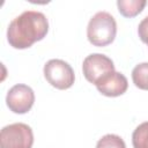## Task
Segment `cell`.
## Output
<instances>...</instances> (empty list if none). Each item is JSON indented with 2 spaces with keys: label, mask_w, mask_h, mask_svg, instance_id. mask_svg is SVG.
<instances>
[{
  "label": "cell",
  "mask_w": 148,
  "mask_h": 148,
  "mask_svg": "<svg viewBox=\"0 0 148 148\" xmlns=\"http://www.w3.org/2000/svg\"><path fill=\"white\" fill-rule=\"evenodd\" d=\"M49 31L46 16L37 10H25L9 23L7 40L14 49H28L34 43L42 40Z\"/></svg>",
  "instance_id": "obj_1"
},
{
  "label": "cell",
  "mask_w": 148,
  "mask_h": 148,
  "mask_svg": "<svg viewBox=\"0 0 148 148\" xmlns=\"http://www.w3.org/2000/svg\"><path fill=\"white\" fill-rule=\"evenodd\" d=\"M117 34V23L114 17L108 12H97L87 27L88 40L94 46H106L111 44Z\"/></svg>",
  "instance_id": "obj_2"
},
{
  "label": "cell",
  "mask_w": 148,
  "mask_h": 148,
  "mask_svg": "<svg viewBox=\"0 0 148 148\" xmlns=\"http://www.w3.org/2000/svg\"><path fill=\"white\" fill-rule=\"evenodd\" d=\"M32 145L34 133L27 124L14 123L0 132V148H31Z\"/></svg>",
  "instance_id": "obj_3"
},
{
  "label": "cell",
  "mask_w": 148,
  "mask_h": 148,
  "mask_svg": "<svg viewBox=\"0 0 148 148\" xmlns=\"http://www.w3.org/2000/svg\"><path fill=\"white\" fill-rule=\"evenodd\" d=\"M44 76L54 88L65 90L73 86L75 74L71 65L61 59H51L44 65Z\"/></svg>",
  "instance_id": "obj_4"
},
{
  "label": "cell",
  "mask_w": 148,
  "mask_h": 148,
  "mask_svg": "<svg viewBox=\"0 0 148 148\" xmlns=\"http://www.w3.org/2000/svg\"><path fill=\"white\" fill-rule=\"evenodd\" d=\"M82 71L84 77L90 83L96 84L103 76L114 71V65L108 56L102 53H91L84 58Z\"/></svg>",
  "instance_id": "obj_5"
},
{
  "label": "cell",
  "mask_w": 148,
  "mask_h": 148,
  "mask_svg": "<svg viewBox=\"0 0 148 148\" xmlns=\"http://www.w3.org/2000/svg\"><path fill=\"white\" fill-rule=\"evenodd\" d=\"M35 92L34 90L23 83L13 86L6 96V104L14 113H27L34 105Z\"/></svg>",
  "instance_id": "obj_6"
},
{
  "label": "cell",
  "mask_w": 148,
  "mask_h": 148,
  "mask_svg": "<svg viewBox=\"0 0 148 148\" xmlns=\"http://www.w3.org/2000/svg\"><path fill=\"white\" fill-rule=\"evenodd\" d=\"M95 86L102 95L108 97H117L127 90L128 82L124 74L113 71L103 76Z\"/></svg>",
  "instance_id": "obj_7"
},
{
  "label": "cell",
  "mask_w": 148,
  "mask_h": 148,
  "mask_svg": "<svg viewBox=\"0 0 148 148\" xmlns=\"http://www.w3.org/2000/svg\"><path fill=\"white\" fill-rule=\"evenodd\" d=\"M145 0H118L117 7L119 13L125 17H134L140 14L146 6Z\"/></svg>",
  "instance_id": "obj_8"
},
{
  "label": "cell",
  "mask_w": 148,
  "mask_h": 148,
  "mask_svg": "<svg viewBox=\"0 0 148 148\" xmlns=\"http://www.w3.org/2000/svg\"><path fill=\"white\" fill-rule=\"evenodd\" d=\"M132 80L139 89L148 90V62H141L133 68Z\"/></svg>",
  "instance_id": "obj_9"
},
{
  "label": "cell",
  "mask_w": 148,
  "mask_h": 148,
  "mask_svg": "<svg viewBox=\"0 0 148 148\" xmlns=\"http://www.w3.org/2000/svg\"><path fill=\"white\" fill-rule=\"evenodd\" d=\"M133 148H148V121L140 124L132 134Z\"/></svg>",
  "instance_id": "obj_10"
},
{
  "label": "cell",
  "mask_w": 148,
  "mask_h": 148,
  "mask_svg": "<svg viewBox=\"0 0 148 148\" xmlns=\"http://www.w3.org/2000/svg\"><path fill=\"white\" fill-rule=\"evenodd\" d=\"M96 148H126V145L119 135L105 134L97 141Z\"/></svg>",
  "instance_id": "obj_11"
},
{
  "label": "cell",
  "mask_w": 148,
  "mask_h": 148,
  "mask_svg": "<svg viewBox=\"0 0 148 148\" xmlns=\"http://www.w3.org/2000/svg\"><path fill=\"white\" fill-rule=\"evenodd\" d=\"M138 35L140 37V39L148 45V16H146L145 18H142V21L139 23L138 27Z\"/></svg>",
  "instance_id": "obj_12"
}]
</instances>
